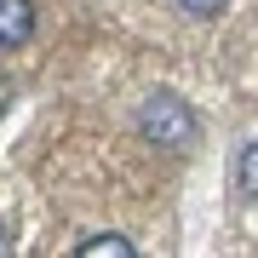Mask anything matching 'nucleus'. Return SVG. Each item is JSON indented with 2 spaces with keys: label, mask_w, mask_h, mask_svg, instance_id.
I'll return each instance as SVG.
<instances>
[{
  "label": "nucleus",
  "mask_w": 258,
  "mask_h": 258,
  "mask_svg": "<svg viewBox=\"0 0 258 258\" xmlns=\"http://www.w3.org/2000/svg\"><path fill=\"white\" fill-rule=\"evenodd\" d=\"M138 132L149 144H161V149H189L195 132H201V120H195V109L178 92H149L138 103Z\"/></svg>",
  "instance_id": "nucleus-1"
},
{
  "label": "nucleus",
  "mask_w": 258,
  "mask_h": 258,
  "mask_svg": "<svg viewBox=\"0 0 258 258\" xmlns=\"http://www.w3.org/2000/svg\"><path fill=\"white\" fill-rule=\"evenodd\" d=\"M29 35H35V6L29 0H0V52L23 46Z\"/></svg>",
  "instance_id": "nucleus-2"
},
{
  "label": "nucleus",
  "mask_w": 258,
  "mask_h": 258,
  "mask_svg": "<svg viewBox=\"0 0 258 258\" xmlns=\"http://www.w3.org/2000/svg\"><path fill=\"white\" fill-rule=\"evenodd\" d=\"M75 258H138V247L126 235H92V241H81Z\"/></svg>",
  "instance_id": "nucleus-3"
},
{
  "label": "nucleus",
  "mask_w": 258,
  "mask_h": 258,
  "mask_svg": "<svg viewBox=\"0 0 258 258\" xmlns=\"http://www.w3.org/2000/svg\"><path fill=\"white\" fill-rule=\"evenodd\" d=\"M252 155H258V144H252V138L235 149V195H247V201H252Z\"/></svg>",
  "instance_id": "nucleus-4"
},
{
  "label": "nucleus",
  "mask_w": 258,
  "mask_h": 258,
  "mask_svg": "<svg viewBox=\"0 0 258 258\" xmlns=\"http://www.w3.org/2000/svg\"><path fill=\"white\" fill-rule=\"evenodd\" d=\"M178 6L195 12V18H212V12H224V6H230V0H178Z\"/></svg>",
  "instance_id": "nucleus-5"
},
{
  "label": "nucleus",
  "mask_w": 258,
  "mask_h": 258,
  "mask_svg": "<svg viewBox=\"0 0 258 258\" xmlns=\"http://www.w3.org/2000/svg\"><path fill=\"white\" fill-rule=\"evenodd\" d=\"M0 258H12V235L6 230H0Z\"/></svg>",
  "instance_id": "nucleus-6"
}]
</instances>
